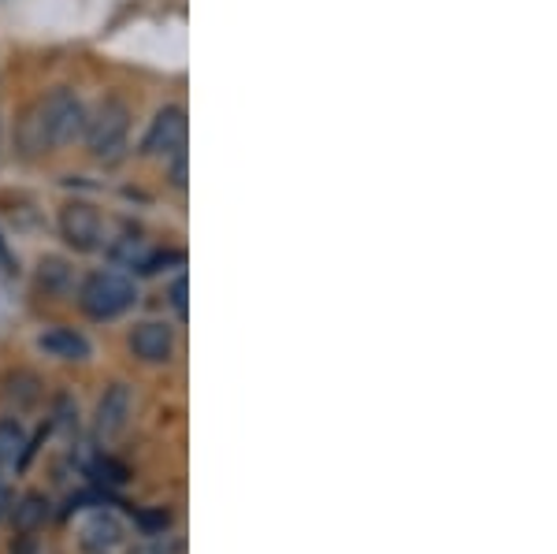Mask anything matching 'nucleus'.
<instances>
[{
  "label": "nucleus",
  "instance_id": "f257e3e1",
  "mask_svg": "<svg viewBox=\"0 0 557 554\" xmlns=\"http://www.w3.org/2000/svg\"><path fill=\"white\" fill-rule=\"evenodd\" d=\"M83 131H86L83 104H78L67 89H57V94L45 97L38 109H34L30 120H26L23 138L30 149H52V146H67V141H75Z\"/></svg>",
  "mask_w": 557,
  "mask_h": 554
},
{
  "label": "nucleus",
  "instance_id": "f03ea898",
  "mask_svg": "<svg viewBox=\"0 0 557 554\" xmlns=\"http://www.w3.org/2000/svg\"><path fill=\"white\" fill-rule=\"evenodd\" d=\"M134 283L120 272H94L78 291V306L94 320H115L134 306Z\"/></svg>",
  "mask_w": 557,
  "mask_h": 554
},
{
  "label": "nucleus",
  "instance_id": "7ed1b4c3",
  "mask_svg": "<svg viewBox=\"0 0 557 554\" xmlns=\"http://www.w3.org/2000/svg\"><path fill=\"white\" fill-rule=\"evenodd\" d=\"M131 131V112L127 104L120 101H104L101 109L94 112V120H86V146L97 160H112L120 157L123 141H127Z\"/></svg>",
  "mask_w": 557,
  "mask_h": 554
},
{
  "label": "nucleus",
  "instance_id": "20e7f679",
  "mask_svg": "<svg viewBox=\"0 0 557 554\" xmlns=\"http://www.w3.org/2000/svg\"><path fill=\"white\" fill-rule=\"evenodd\" d=\"M186 141V112L178 104H168V109L157 112L152 127L141 141V153L146 157H168V153H178Z\"/></svg>",
  "mask_w": 557,
  "mask_h": 554
},
{
  "label": "nucleus",
  "instance_id": "39448f33",
  "mask_svg": "<svg viewBox=\"0 0 557 554\" xmlns=\"http://www.w3.org/2000/svg\"><path fill=\"white\" fill-rule=\"evenodd\" d=\"M127 417H131V387L127 383H112L104 391V398L97 402V417H94L97 440H115L127 428Z\"/></svg>",
  "mask_w": 557,
  "mask_h": 554
},
{
  "label": "nucleus",
  "instance_id": "423d86ee",
  "mask_svg": "<svg viewBox=\"0 0 557 554\" xmlns=\"http://www.w3.org/2000/svg\"><path fill=\"white\" fill-rule=\"evenodd\" d=\"M60 231H64V238H67V246H75V249H97L101 246V217H97L89 205H67L64 209V217H60Z\"/></svg>",
  "mask_w": 557,
  "mask_h": 554
},
{
  "label": "nucleus",
  "instance_id": "0eeeda50",
  "mask_svg": "<svg viewBox=\"0 0 557 554\" xmlns=\"http://www.w3.org/2000/svg\"><path fill=\"white\" fill-rule=\"evenodd\" d=\"M131 350H134V357H141V361H149V365L172 361V350H175L172 328L160 324V320L138 324V328H134V335H131Z\"/></svg>",
  "mask_w": 557,
  "mask_h": 554
},
{
  "label": "nucleus",
  "instance_id": "6e6552de",
  "mask_svg": "<svg viewBox=\"0 0 557 554\" xmlns=\"http://www.w3.org/2000/svg\"><path fill=\"white\" fill-rule=\"evenodd\" d=\"M78 540H83V547L86 551H97V554H104V551H112V547H120V540H123V525H120V517L115 514H94L89 521L83 525V532H78Z\"/></svg>",
  "mask_w": 557,
  "mask_h": 554
},
{
  "label": "nucleus",
  "instance_id": "1a4fd4ad",
  "mask_svg": "<svg viewBox=\"0 0 557 554\" xmlns=\"http://www.w3.org/2000/svg\"><path fill=\"white\" fill-rule=\"evenodd\" d=\"M38 346L45 354L60 357V361H83V357H89L86 335H78L75 328H52V332H45L38 338Z\"/></svg>",
  "mask_w": 557,
  "mask_h": 554
},
{
  "label": "nucleus",
  "instance_id": "9d476101",
  "mask_svg": "<svg viewBox=\"0 0 557 554\" xmlns=\"http://www.w3.org/2000/svg\"><path fill=\"white\" fill-rule=\"evenodd\" d=\"M30 458V440L15 417H0V466H26Z\"/></svg>",
  "mask_w": 557,
  "mask_h": 554
},
{
  "label": "nucleus",
  "instance_id": "9b49d317",
  "mask_svg": "<svg viewBox=\"0 0 557 554\" xmlns=\"http://www.w3.org/2000/svg\"><path fill=\"white\" fill-rule=\"evenodd\" d=\"M45 517H49V498H45L41 491H30V495H23L20 506L12 510V525H15V532L30 535L34 529H41Z\"/></svg>",
  "mask_w": 557,
  "mask_h": 554
},
{
  "label": "nucleus",
  "instance_id": "f8f14e48",
  "mask_svg": "<svg viewBox=\"0 0 557 554\" xmlns=\"http://www.w3.org/2000/svg\"><path fill=\"white\" fill-rule=\"evenodd\" d=\"M38 377H30V372H15V377H8V387H4V398L15 402V409H30L34 402H38Z\"/></svg>",
  "mask_w": 557,
  "mask_h": 554
},
{
  "label": "nucleus",
  "instance_id": "ddd939ff",
  "mask_svg": "<svg viewBox=\"0 0 557 554\" xmlns=\"http://www.w3.org/2000/svg\"><path fill=\"white\" fill-rule=\"evenodd\" d=\"M89 477L104 488H120L123 480H127V466H120V461H112V458H97L94 466H89Z\"/></svg>",
  "mask_w": 557,
  "mask_h": 554
},
{
  "label": "nucleus",
  "instance_id": "4468645a",
  "mask_svg": "<svg viewBox=\"0 0 557 554\" xmlns=\"http://www.w3.org/2000/svg\"><path fill=\"white\" fill-rule=\"evenodd\" d=\"M138 525H141V529H146L149 535H152V532L164 535V529L172 525V514H168L164 506H160V510H141V514H138Z\"/></svg>",
  "mask_w": 557,
  "mask_h": 554
},
{
  "label": "nucleus",
  "instance_id": "2eb2a0df",
  "mask_svg": "<svg viewBox=\"0 0 557 554\" xmlns=\"http://www.w3.org/2000/svg\"><path fill=\"white\" fill-rule=\"evenodd\" d=\"M172 306H175L178 317H186V280L172 283Z\"/></svg>",
  "mask_w": 557,
  "mask_h": 554
},
{
  "label": "nucleus",
  "instance_id": "dca6fc26",
  "mask_svg": "<svg viewBox=\"0 0 557 554\" xmlns=\"http://www.w3.org/2000/svg\"><path fill=\"white\" fill-rule=\"evenodd\" d=\"M131 554H178V547H168V543H141Z\"/></svg>",
  "mask_w": 557,
  "mask_h": 554
},
{
  "label": "nucleus",
  "instance_id": "f3484780",
  "mask_svg": "<svg viewBox=\"0 0 557 554\" xmlns=\"http://www.w3.org/2000/svg\"><path fill=\"white\" fill-rule=\"evenodd\" d=\"M4 514H8V495L0 491V517H4Z\"/></svg>",
  "mask_w": 557,
  "mask_h": 554
},
{
  "label": "nucleus",
  "instance_id": "a211bd4d",
  "mask_svg": "<svg viewBox=\"0 0 557 554\" xmlns=\"http://www.w3.org/2000/svg\"><path fill=\"white\" fill-rule=\"evenodd\" d=\"M0 491H4V477H0Z\"/></svg>",
  "mask_w": 557,
  "mask_h": 554
}]
</instances>
